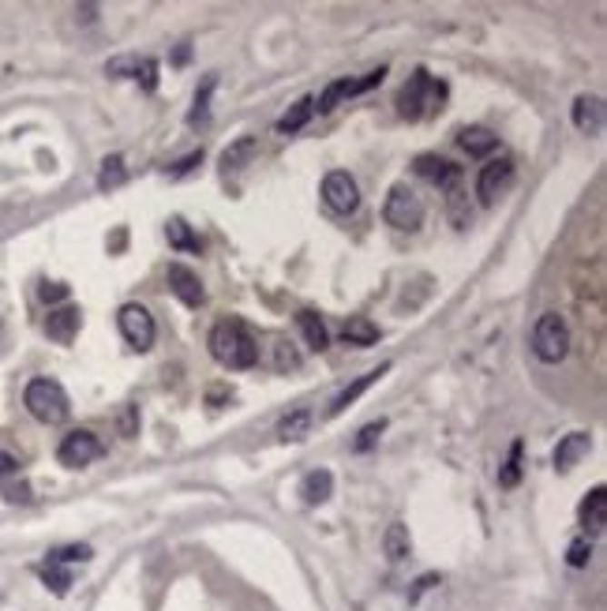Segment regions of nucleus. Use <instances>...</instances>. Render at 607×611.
I'll list each match as a JSON object with an SVG mask.
<instances>
[{
	"mask_svg": "<svg viewBox=\"0 0 607 611\" xmlns=\"http://www.w3.org/2000/svg\"><path fill=\"white\" fill-rule=\"evenodd\" d=\"M255 150H259V143L252 139V135H244V139H236L229 150H225V155H222V169L229 173V169H240V165H248L252 162V155H255Z\"/></svg>",
	"mask_w": 607,
	"mask_h": 611,
	"instance_id": "25",
	"label": "nucleus"
},
{
	"mask_svg": "<svg viewBox=\"0 0 607 611\" xmlns=\"http://www.w3.org/2000/svg\"><path fill=\"white\" fill-rule=\"evenodd\" d=\"M300 496H304V503H308V506L326 503V499L333 496V476H330L326 469H312L308 476L300 480Z\"/></svg>",
	"mask_w": 607,
	"mask_h": 611,
	"instance_id": "18",
	"label": "nucleus"
},
{
	"mask_svg": "<svg viewBox=\"0 0 607 611\" xmlns=\"http://www.w3.org/2000/svg\"><path fill=\"white\" fill-rule=\"evenodd\" d=\"M573 128L585 135H600L603 132V102L596 95H582L573 102Z\"/></svg>",
	"mask_w": 607,
	"mask_h": 611,
	"instance_id": "15",
	"label": "nucleus"
},
{
	"mask_svg": "<svg viewBox=\"0 0 607 611\" xmlns=\"http://www.w3.org/2000/svg\"><path fill=\"white\" fill-rule=\"evenodd\" d=\"M23 406H26L30 416L42 420V424H65L68 413H72L68 394L56 379H30L26 390H23Z\"/></svg>",
	"mask_w": 607,
	"mask_h": 611,
	"instance_id": "2",
	"label": "nucleus"
},
{
	"mask_svg": "<svg viewBox=\"0 0 607 611\" xmlns=\"http://www.w3.org/2000/svg\"><path fill=\"white\" fill-rule=\"evenodd\" d=\"M169 244H173V248H184V252H199V240L188 233L184 218H173L169 222Z\"/></svg>",
	"mask_w": 607,
	"mask_h": 611,
	"instance_id": "28",
	"label": "nucleus"
},
{
	"mask_svg": "<svg viewBox=\"0 0 607 611\" xmlns=\"http://www.w3.org/2000/svg\"><path fill=\"white\" fill-rule=\"evenodd\" d=\"M458 143L469 150L473 158H483V155H492V150L499 146V139L488 132V128H480V125H473V128H462V135H458Z\"/></svg>",
	"mask_w": 607,
	"mask_h": 611,
	"instance_id": "20",
	"label": "nucleus"
},
{
	"mask_svg": "<svg viewBox=\"0 0 607 611\" xmlns=\"http://www.w3.org/2000/svg\"><path fill=\"white\" fill-rule=\"evenodd\" d=\"M19 473V462L8 454V450H0V480H8V476H15Z\"/></svg>",
	"mask_w": 607,
	"mask_h": 611,
	"instance_id": "35",
	"label": "nucleus"
},
{
	"mask_svg": "<svg viewBox=\"0 0 607 611\" xmlns=\"http://www.w3.org/2000/svg\"><path fill=\"white\" fill-rule=\"evenodd\" d=\"M42 577H45V586H49L56 596H65L68 586H72V574L60 566V563H45V566H42Z\"/></svg>",
	"mask_w": 607,
	"mask_h": 611,
	"instance_id": "29",
	"label": "nucleus"
},
{
	"mask_svg": "<svg viewBox=\"0 0 607 611\" xmlns=\"http://www.w3.org/2000/svg\"><path fill=\"white\" fill-rule=\"evenodd\" d=\"M386 432V420H375V424H363L360 427V436H356V443H353V450L356 454H363V450H372L375 443H379V436Z\"/></svg>",
	"mask_w": 607,
	"mask_h": 611,
	"instance_id": "32",
	"label": "nucleus"
},
{
	"mask_svg": "<svg viewBox=\"0 0 607 611\" xmlns=\"http://www.w3.org/2000/svg\"><path fill=\"white\" fill-rule=\"evenodd\" d=\"M79 326H83V312L79 308H56V312L45 316V334L60 346H68L79 334Z\"/></svg>",
	"mask_w": 607,
	"mask_h": 611,
	"instance_id": "14",
	"label": "nucleus"
},
{
	"mask_svg": "<svg viewBox=\"0 0 607 611\" xmlns=\"http://www.w3.org/2000/svg\"><path fill=\"white\" fill-rule=\"evenodd\" d=\"M210 353H214V360L229 372L255 368V360H259L255 338L248 334V326L236 323V319H225V323H218L214 330H210Z\"/></svg>",
	"mask_w": 607,
	"mask_h": 611,
	"instance_id": "1",
	"label": "nucleus"
},
{
	"mask_svg": "<svg viewBox=\"0 0 607 611\" xmlns=\"http://www.w3.org/2000/svg\"><path fill=\"white\" fill-rule=\"evenodd\" d=\"M116 323H120L124 342H128L135 353H146L150 346H154L158 326H154V316H150L143 304H124V308H120V316H116Z\"/></svg>",
	"mask_w": 607,
	"mask_h": 611,
	"instance_id": "6",
	"label": "nucleus"
},
{
	"mask_svg": "<svg viewBox=\"0 0 607 611\" xmlns=\"http://www.w3.org/2000/svg\"><path fill=\"white\" fill-rule=\"evenodd\" d=\"M589 559H592V540L589 536H578L566 547V563L570 566H589Z\"/></svg>",
	"mask_w": 607,
	"mask_h": 611,
	"instance_id": "33",
	"label": "nucleus"
},
{
	"mask_svg": "<svg viewBox=\"0 0 607 611\" xmlns=\"http://www.w3.org/2000/svg\"><path fill=\"white\" fill-rule=\"evenodd\" d=\"M383 218L393 225V229H420L423 222V199L409 188V185H393L390 195H386V206H383Z\"/></svg>",
	"mask_w": 607,
	"mask_h": 611,
	"instance_id": "5",
	"label": "nucleus"
},
{
	"mask_svg": "<svg viewBox=\"0 0 607 611\" xmlns=\"http://www.w3.org/2000/svg\"><path fill=\"white\" fill-rule=\"evenodd\" d=\"M102 454V443L95 432H86V427H75V432H68L65 439H60L56 446V462L65 469H86L95 457Z\"/></svg>",
	"mask_w": 607,
	"mask_h": 611,
	"instance_id": "7",
	"label": "nucleus"
},
{
	"mask_svg": "<svg viewBox=\"0 0 607 611\" xmlns=\"http://www.w3.org/2000/svg\"><path fill=\"white\" fill-rule=\"evenodd\" d=\"M589 450H592L589 432H570V436H562L559 446H555V469H559V473H570Z\"/></svg>",
	"mask_w": 607,
	"mask_h": 611,
	"instance_id": "13",
	"label": "nucleus"
},
{
	"mask_svg": "<svg viewBox=\"0 0 607 611\" xmlns=\"http://www.w3.org/2000/svg\"><path fill=\"white\" fill-rule=\"evenodd\" d=\"M308 432H312V413H308V409H293V413L282 416V424H278V436H282L285 443L308 439Z\"/></svg>",
	"mask_w": 607,
	"mask_h": 611,
	"instance_id": "21",
	"label": "nucleus"
},
{
	"mask_svg": "<svg viewBox=\"0 0 607 611\" xmlns=\"http://www.w3.org/2000/svg\"><path fill=\"white\" fill-rule=\"evenodd\" d=\"M132 79H139L146 90H154L158 86V60H150V56H139V65L132 72Z\"/></svg>",
	"mask_w": 607,
	"mask_h": 611,
	"instance_id": "34",
	"label": "nucleus"
},
{
	"mask_svg": "<svg viewBox=\"0 0 607 611\" xmlns=\"http://www.w3.org/2000/svg\"><path fill=\"white\" fill-rule=\"evenodd\" d=\"M532 353L543 364H559L570 353V326L559 312H543L532 326Z\"/></svg>",
	"mask_w": 607,
	"mask_h": 611,
	"instance_id": "3",
	"label": "nucleus"
},
{
	"mask_svg": "<svg viewBox=\"0 0 607 611\" xmlns=\"http://www.w3.org/2000/svg\"><path fill=\"white\" fill-rule=\"evenodd\" d=\"M323 199H326L330 210L353 214L360 206V188H356V180L345 169H333V173L323 176Z\"/></svg>",
	"mask_w": 607,
	"mask_h": 611,
	"instance_id": "9",
	"label": "nucleus"
},
{
	"mask_svg": "<svg viewBox=\"0 0 607 611\" xmlns=\"http://www.w3.org/2000/svg\"><path fill=\"white\" fill-rule=\"evenodd\" d=\"M68 296V285H60V282H45L42 285V300H65Z\"/></svg>",
	"mask_w": 607,
	"mask_h": 611,
	"instance_id": "37",
	"label": "nucleus"
},
{
	"mask_svg": "<svg viewBox=\"0 0 607 611\" xmlns=\"http://www.w3.org/2000/svg\"><path fill=\"white\" fill-rule=\"evenodd\" d=\"M383 75H386V68H375V72H368L363 79H333V83L323 90V95H319L315 109H319V113L338 109V102H345V98H356V95H363V90L379 86V83H383Z\"/></svg>",
	"mask_w": 607,
	"mask_h": 611,
	"instance_id": "8",
	"label": "nucleus"
},
{
	"mask_svg": "<svg viewBox=\"0 0 607 611\" xmlns=\"http://www.w3.org/2000/svg\"><path fill=\"white\" fill-rule=\"evenodd\" d=\"M386 372H390V364H379V368H372L368 376H360L356 383H349V386H345V390L338 394V398H333V402H330L326 416H338V413H345V409H349V406H353V402L360 398V394H363V390H368V386H375V383H379V379H383Z\"/></svg>",
	"mask_w": 607,
	"mask_h": 611,
	"instance_id": "16",
	"label": "nucleus"
},
{
	"mask_svg": "<svg viewBox=\"0 0 607 611\" xmlns=\"http://www.w3.org/2000/svg\"><path fill=\"white\" fill-rule=\"evenodd\" d=\"M296 326H300V334H304V342H308V349H315V353L326 349L330 334H326V323H323L315 312H300V316H296Z\"/></svg>",
	"mask_w": 607,
	"mask_h": 611,
	"instance_id": "19",
	"label": "nucleus"
},
{
	"mask_svg": "<svg viewBox=\"0 0 607 611\" xmlns=\"http://www.w3.org/2000/svg\"><path fill=\"white\" fill-rule=\"evenodd\" d=\"M124 176H128L124 158L113 155V158H105V162H102V169H98V188H102V192H113V188L124 185Z\"/></svg>",
	"mask_w": 607,
	"mask_h": 611,
	"instance_id": "26",
	"label": "nucleus"
},
{
	"mask_svg": "<svg viewBox=\"0 0 607 611\" xmlns=\"http://www.w3.org/2000/svg\"><path fill=\"white\" fill-rule=\"evenodd\" d=\"M409 547H413L409 529H405L402 522H393V526L386 529V536H383V552H386V559H390V563H402V559L409 556Z\"/></svg>",
	"mask_w": 607,
	"mask_h": 611,
	"instance_id": "22",
	"label": "nucleus"
},
{
	"mask_svg": "<svg viewBox=\"0 0 607 611\" xmlns=\"http://www.w3.org/2000/svg\"><path fill=\"white\" fill-rule=\"evenodd\" d=\"M518 480H522V443H513L506 466H503V473H499V484H503V487H513Z\"/></svg>",
	"mask_w": 607,
	"mask_h": 611,
	"instance_id": "30",
	"label": "nucleus"
},
{
	"mask_svg": "<svg viewBox=\"0 0 607 611\" xmlns=\"http://www.w3.org/2000/svg\"><path fill=\"white\" fill-rule=\"evenodd\" d=\"M607 526V492L603 487H592L589 499L582 503V529L585 536H600Z\"/></svg>",
	"mask_w": 607,
	"mask_h": 611,
	"instance_id": "17",
	"label": "nucleus"
},
{
	"mask_svg": "<svg viewBox=\"0 0 607 611\" xmlns=\"http://www.w3.org/2000/svg\"><path fill=\"white\" fill-rule=\"evenodd\" d=\"M5 499L8 503H30V487L19 484V487H5Z\"/></svg>",
	"mask_w": 607,
	"mask_h": 611,
	"instance_id": "38",
	"label": "nucleus"
},
{
	"mask_svg": "<svg viewBox=\"0 0 607 611\" xmlns=\"http://www.w3.org/2000/svg\"><path fill=\"white\" fill-rule=\"evenodd\" d=\"M312 113H315V98H300L282 120H278V132L282 135H293V132H300L304 125H308V120H312Z\"/></svg>",
	"mask_w": 607,
	"mask_h": 611,
	"instance_id": "24",
	"label": "nucleus"
},
{
	"mask_svg": "<svg viewBox=\"0 0 607 611\" xmlns=\"http://www.w3.org/2000/svg\"><path fill=\"white\" fill-rule=\"evenodd\" d=\"M342 334H345V342H349V346H360V349L379 342V326H375L372 319H363V316H353V319L345 323Z\"/></svg>",
	"mask_w": 607,
	"mask_h": 611,
	"instance_id": "23",
	"label": "nucleus"
},
{
	"mask_svg": "<svg viewBox=\"0 0 607 611\" xmlns=\"http://www.w3.org/2000/svg\"><path fill=\"white\" fill-rule=\"evenodd\" d=\"M443 95H446V86L435 83L428 72L420 68V72L402 86V95H398V116H405V120H420L423 113H428V105L443 102Z\"/></svg>",
	"mask_w": 607,
	"mask_h": 611,
	"instance_id": "4",
	"label": "nucleus"
},
{
	"mask_svg": "<svg viewBox=\"0 0 607 611\" xmlns=\"http://www.w3.org/2000/svg\"><path fill=\"white\" fill-rule=\"evenodd\" d=\"M416 176L423 180H432L435 188H458V180H462V165H453L439 155H420L416 158Z\"/></svg>",
	"mask_w": 607,
	"mask_h": 611,
	"instance_id": "12",
	"label": "nucleus"
},
{
	"mask_svg": "<svg viewBox=\"0 0 607 611\" xmlns=\"http://www.w3.org/2000/svg\"><path fill=\"white\" fill-rule=\"evenodd\" d=\"M214 86H218V79L214 75H206L203 79V86L195 90V109L188 113V125L195 128V125H206V113H210V95H214Z\"/></svg>",
	"mask_w": 607,
	"mask_h": 611,
	"instance_id": "27",
	"label": "nucleus"
},
{
	"mask_svg": "<svg viewBox=\"0 0 607 611\" xmlns=\"http://www.w3.org/2000/svg\"><path fill=\"white\" fill-rule=\"evenodd\" d=\"M510 180H513V162L510 158H495V162H488L480 169V176H476V195L483 199V203H495L506 188H510Z\"/></svg>",
	"mask_w": 607,
	"mask_h": 611,
	"instance_id": "10",
	"label": "nucleus"
},
{
	"mask_svg": "<svg viewBox=\"0 0 607 611\" xmlns=\"http://www.w3.org/2000/svg\"><path fill=\"white\" fill-rule=\"evenodd\" d=\"M199 162H203V150H195V155H188V158L180 162L176 169H169V176H184V173H192V169H195Z\"/></svg>",
	"mask_w": 607,
	"mask_h": 611,
	"instance_id": "36",
	"label": "nucleus"
},
{
	"mask_svg": "<svg viewBox=\"0 0 607 611\" xmlns=\"http://www.w3.org/2000/svg\"><path fill=\"white\" fill-rule=\"evenodd\" d=\"M165 278H169V289H173L180 300H184L188 308H199V304L206 300V289H203L199 274H195L192 266H184V263H169Z\"/></svg>",
	"mask_w": 607,
	"mask_h": 611,
	"instance_id": "11",
	"label": "nucleus"
},
{
	"mask_svg": "<svg viewBox=\"0 0 607 611\" xmlns=\"http://www.w3.org/2000/svg\"><path fill=\"white\" fill-rule=\"evenodd\" d=\"M95 552H90V544H72V547H56L49 552V563H90Z\"/></svg>",
	"mask_w": 607,
	"mask_h": 611,
	"instance_id": "31",
	"label": "nucleus"
}]
</instances>
